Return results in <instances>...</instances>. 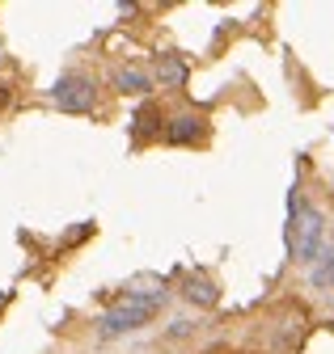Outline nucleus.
<instances>
[{
	"instance_id": "f257e3e1",
	"label": "nucleus",
	"mask_w": 334,
	"mask_h": 354,
	"mask_svg": "<svg viewBox=\"0 0 334 354\" xmlns=\"http://www.w3.org/2000/svg\"><path fill=\"white\" fill-rule=\"evenodd\" d=\"M283 241H288V253L305 261L309 270L322 257V241H326V219L317 207H309L297 190H292V207H288V228H283Z\"/></svg>"
},
{
	"instance_id": "f03ea898",
	"label": "nucleus",
	"mask_w": 334,
	"mask_h": 354,
	"mask_svg": "<svg viewBox=\"0 0 334 354\" xmlns=\"http://www.w3.org/2000/svg\"><path fill=\"white\" fill-rule=\"evenodd\" d=\"M161 304H165V291H128L118 304H110L106 313H102L98 329H102V337L136 333L140 325H148V321L157 317V308H161Z\"/></svg>"
},
{
	"instance_id": "7ed1b4c3",
	"label": "nucleus",
	"mask_w": 334,
	"mask_h": 354,
	"mask_svg": "<svg viewBox=\"0 0 334 354\" xmlns=\"http://www.w3.org/2000/svg\"><path fill=\"white\" fill-rule=\"evenodd\" d=\"M51 102L64 110V114H89L98 106V84L85 76V72H64L55 84H51Z\"/></svg>"
},
{
	"instance_id": "20e7f679",
	"label": "nucleus",
	"mask_w": 334,
	"mask_h": 354,
	"mask_svg": "<svg viewBox=\"0 0 334 354\" xmlns=\"http://www.w3.org/2000/svg\"><path fill=\"white\" fill-rule=\"evenodd\" d=\"M165 140H170V144H195V140H203V118L199 114L170 118V122H165Z\"/></svg>"
},
{
	"instance_id": "39448f33",
	"label": "nucleus",
	"mask_w": 334,
	"mask_h": 354,
	"mask_svg": "<svg viewBox=\"0 0 334 354\" xmlns=\"http://www.w3.org/2000/svg\"><path fill=\"white\" fill-rule=\"evenodd\" d=\"M157 80H161V88H182L186 84V59L182 55H174V51H165V55H157Z\"/></svg>"
},
{
	"instance_id": "423d86ee",
	"label": "nucleus",
	"mask_w": 334,
	"mask_h": 354,
	"mask_svg": "<svg viewBox=\"0 0 334 354\" xmlns=\"http://www.w3.org/2000/svg\"><path fill=\"white\" fill-rule=\"evenodd\" d=\"M182 295H186L191 304H199V308H216L220 287H216L212 279H203V274H186V279H182Z\"/></svg>"
},
{
	"instance_id": "0eeeda50",
	"label": "nucleus",
	"mask_w": 334,
	"mask_h": 354,
	"mask_svg": "<svg viewBox=\"0 0 334 354\" xmlns=\"http://www.w3.org/2000/svg\"><path fill=\"white\" fill-rule=\"evenodd\" d=\"M132 136H136V144H144V140H152V136H165V127H161V110H157V106H140V110H136V127H132Z\"/></svg>"
},
{
	"instance_id": "6e6552de",
	"label": "nucleus",
	"mask_w": 334,
	"mask_h": 354,
	"mask_svg": "<svg viewBox=\"0 0 334 354\" xmlns=\"http://www.w3.org/2000/svg\"><path fill=\"white\" fill-rule=\"evenodd\" d=\"M110 84L118 88V93H148V88H152V76L140 72V68H118V72L110 76Z\"/></svg>"
},
{
	"instance_id": "1a4fd4ad",
	"label": "nucleus",
	"mask_w": 334,
	"mask_h": 354,
	"mask_svg": "<svg viewBox=\"0 0 334 354\" xmlns=\"http://www.w3.org/2000/svg\"><path fill=\"white\" fill-rule=\"evenodd\" d=\"M309 283H313L317 291H334V249L317 257V266L309 270Z\"/></svg>"
},
{
	"instance_id": "9d476101",
	"label": "nucleus",
	"mask_w": 334,
	"mask_h": 354,
	"mask_svg": "<svg viewBox=\"0 0 334 354\" xmlns=\"http://www.w3.org/2000/svg\"><path fill=\"white\" fill-rule=\"evenodd\" d=\"M9 97H13V88H9L5 80H0V110H5V106H9Z\"/></svg>"
},
{
	"instance_id": "9b49d317",
	"label": "nucleus",
	"mask_w": 334,
	"mask_h": 354,
	"mask_svg": "<svg viewBox=\"0 0 334 354\" xmlns=\"http://www.w3.org/2000/svg\"><path fill=\"white\" fill-rule=\"evenodd\" d=\"M174 337H182V333H191V321H174V329H170Z\"/></svg>"
}]
</instances>
